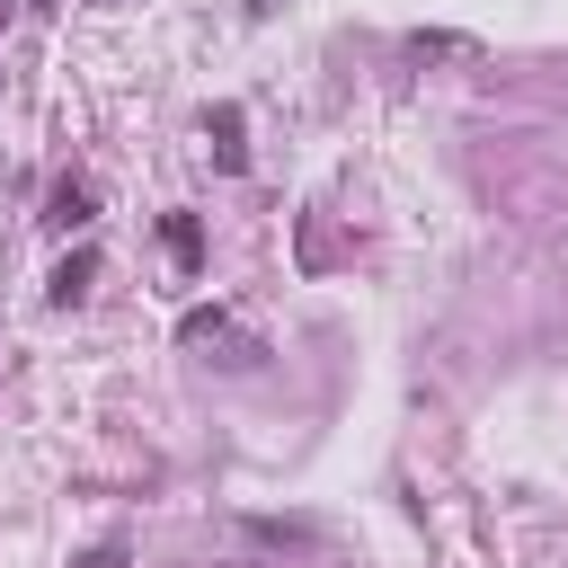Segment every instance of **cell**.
I'll return each mask as SVG.
<instances>
[{
  "label": "cell",
  "instance_id": "5",
  "mask_svg": "<svg viewBox=\"0 0 568 568\" xmlns=\"http://www.w3.org/2000/svg\"><path fill=\"white\" fill-rule=\"evenodd\" d=\"M213 151H222V169H240V160H248V151H240V106H222V115H213Z\"/></svg>",
  "mask_w": 568,
  "mask_h": 568
},
{
  "label": "cell",
  "instance_id": "1",
  "mask_svg": "<svg viewBox=\"0 0 568 568\" xmlns=\"http://www.w3.org/2000/svg\"><path fill=\"white\" fill-rule=\"evenodd\" d=\"M399 53H408V62H470L479 44L453 36V27H417V36H399Z\"/></svg>",
  "mask_w": 568,
  "mask_h": 568
},
{
  "label": "cell",
  "instance_id": "3",
  "mask_svg": "<svg viewBox=\"0 0 568 568\" xmlns=\"http://www.w3.org/2000/svg\"><path fill=\"white\" fill-rule=\"evenodd\" d=\"M89 275H98V257H89V248H71V257L53 266V302H80V293H89Z\"/></svg>",
  "mask_w": 568,
  "mask_h": 568
},
{
  "label": "cell",
  "instance_id": "2",
  "mask_svg": "<svg viewBox=\"0 0 568 568\" xmlns=\"http://www.w3.org/2000/svg\"><path fill=\"white\" fill-rule=\"evenodd\" d=\"M89 213H98V195H89V178H62V186H53V204H44V222H53V231H80Z\"/></svg>",
  "mask_w": 568,
  "mask_h": 568
},
{
  "label": "cell",
  "instance_id": "4",
  "mask_svg": "<svg viewBox=\"0 0 568 568\" xmlns=\"http://www.w3.org/2000/svg\"><path fill=\"white\" fill-rule=\"evenodd\" d=\"M169 257H178V266H195V257H204V231H195V213H169Z\"/></svg>",
  "mask_w": 568,
  "mask_h": 568
}]
</instances>
